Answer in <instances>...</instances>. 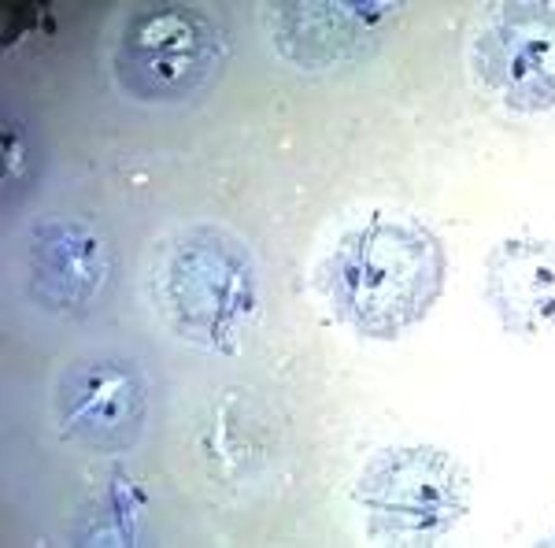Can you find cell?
<instances>
[{
	"mask_svg": "<svg viewBox=\"0 0 555 548\" xmlns=\"http://www.w3.org/2000/svg\"><path fill=\"white\" fill-rule=\"evenodd\" d=\"M449 253L411 215H371L345 230L319 267V290L341 327L371 341H397L444 293Z\"/></svg>",
	"mask_w": 555,
	"mask_h": 548,
	"instance_id": "1",
	"label": "cell"
},
{
	"mask_svg": "<svg viewBox=\"0 0 555 548\" xmlns=\"http://www.w3.org/2000/svg\"><path fill=\"white\" fill-rule=\"evenodd\" d=\"M152 304L164 327L190 345L237 353L259 316V267L237 233L193 222L159 245Z\"/></svg>",
	"mask_w": 555,
	"mask_h": 548,
	"instance_id": "2",
	"label": "cell"
},
{
	"mask_svg": "<svg viewBox=\"0 0 555 548\" xmlns=\"http://www.w3.org/2000/svg\"><path fill=\"white\" fill-rule=\"evenodd\" d=\"M230 60L227 34L190 4H145L130 12L112 52V75L141 104H185L215 86Z\"/></svg>",
	"mask_w": 555,
	"mask_h": 548,
	"instance_id": "3",
	"label": "cell"
},
{
	"mask_svg": "<svg viewBox=\"0 0 555 548\" xmlns=\"http://www.w3.org/2000/svg\"><path fill=\"white\" fill-rule=\"evenodd\" d=\"M352 500L382 545H434L470 511V474L437 445H392L371 456Z\"/></svg>",
	"mask_w": 555,
	"mask_h": 548,
	"instance_id": "4",
	"label": "cell"
},
{
	"mask_svg": "<svg viewBox=\"0 0 555 548\" xmlns=\"http://www.w3.org/2000/svg\"><path fill=\"white\" fill-rule=\"evenodd\" d=\"M149 374L119 353L78 356L52 393L56 426L70 445L96 456L130 453L149 426Z\"/></svg>",
	"mask_w": 555,
	"mask_h": 548,
	"instance_id": "5",
	"label": "cell"
},
{
	"mask_svg": "<svg viewBox=\"0 0 555 548\" xmlns=\"http://www.w3.org/2000/svg\"><path fill=\"white\" fill-rule=\"evenodd\" d=\"M470 64L478 82L512 112H555V4L492 8L474 38Z\"/></svg>",
	"mask_w": 555,
	"mask_h": 548,
	"instance_id": "6",
	"label": "cell"
},
{
	"mask_svg": "<svg viewBox=\"0 0 555 548\" xmlns=\"http://www.w3.org/2000/svg\"><path fill=\"white\" fill-rule=\"evenodd\" d=\"M26 293L56 319H82L115 282V253L101 230L75 215H44L26 230Z\"/></svg>",
	"mask_w": 555,
	"mask_h": 548,
	"instance_id": "7",
	"label": "cell"
},
{
	"mask_svg": "<svg viewBox=\"0 0 555 548\" xmlns=\"http://www.w3.org/2000/svg\"><path fill=\"white\" fill-rule=\"evenodd\" d=\"M392 4H282L274 20V44L285 60L304 71H326L363 60L382 41Z\"/></svg>",
	"mask_w": 555,
	"mask_h": 548,
	"instance_id": "8",
	"label": "cell"
},
{
	"mask_svg": "<svg viewBox=\"0 0 555 548\" xmlns=\"http://www.w3.org/2000/svg\"><path fill=\"white\" fill-rule=\"evenodd\" d=\"M486 301L515 337L555 330V241L507 238L486 259Z\"/></svg>",
	"mask_w": 555,
	"mask_h": 548,
	"instance_id": "9",
	"label": "cell"
}]
</instances>
